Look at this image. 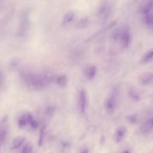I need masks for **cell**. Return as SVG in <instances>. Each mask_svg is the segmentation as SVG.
I'll return each mask as SVG.
<instances>
[{
    "instance_id": "cell-1",
    "label": "cell",
    "mask_w": 153,
    "mask_h": 153,
    "mask_svg": "<svg viewBox=\"0 0 153 153\" xmlns=\"http://www.w3.org/2000/svg\"><path fill=\"white\" fill-rule=\"evenodd\" d=\"M22 78L25 82L27 88L32 91L40 90L48 86L53 80L51 74L44 75L31 73H23Z\"/></svg>"
},
{
    "instance_id": "cell-2",
    "label": "cell",
    "mask_w": 153,
    "mask_h": 153,
    "mask_svg": "<svg viewBox=\"0 0 153 153\" xmlns=\"http://www.w3.org/2000/svg\"><path fill=\"white\" fill-rule=\"evenodd\" d=\"M118 88L117 86L114 87L111 93L106 102L105 107L107 112L110 114L114 113L116 104V97L118 93Z\"/></svg>"
},
{
    "instance_id": "cell-3",
    "label": "cell",
    "mask_w": 153,
    "mask_h": 153,
    "mask_svg": "<svg viewBox=\"0 0 153 153\" xmlns=\"http://www.w3.org/2000/svg\"><path fill=\"white\" fill-rule=\"evenodd\" d=\"M8 120L7 116H5L1 120L0 127V143L1 146L7 138L8 133V127L7 122Z\"/></svg>"
},
{
    "instance_id": "cell-4",
    "label": "cell",
    "mask_w": 153,
    "mask_h": 153,
    "mask_svg": "<svg viewBox=\"0 0 153 153\" xmlns=\"http://www.w3.org/2000/svg\"><path fill=\"white\" fill-rule=\"evenodd\" d=\"M122 47L123 48L127 47L130 40V36L129 29L127 27L123 28L122 33L119 39Z\"/></svg>"
},
{
    "instance_id": "cell-5",
    "label": "cell",
    "mask_w": 153,
    "mask_h": 153,
    "mask_svg": "<svg viewBox=\"0 0 153 153\" xmlns=\"http://www.w3.org/2000/svg\"><path fill=\"white\" fill-rule=\"evenodd\" d=\"M138 80L140 85H148L153 81V74L149 72H144L139 75Z\"/></svg>"
},
{
    "instance_id": "cell-6",
    "label": "cell",
    "mask_w": 153,
    "mask_h": 153,
    "mask_svg": "<svg viewBox=\"0 0 153 153\" xmlns=\"http://www.w3.org/2000/svg\"><path fill=\"white\" fill-rule=\"evenodd\" d=\"M153 8V0H144L139 8L140 11L142 13L146 15Z\"/></svg>"
},
{
    "instance_id": "cell-7",
    "label": "cell",
    "mask_w": 153,
    "mask_h": 153,
    "mask_svg": "<svg viewBox=\"0 0 153 153\" xmlns=\"http://www.w3.org/2000/svg\"><path fill=\"white\" fill-rule=\"evenodd\" d=\"M33 120V117L30 113L25 114L22 115L19 120L18 126L20 128H22L30 124L32 120Z\"/></svg>"
},
{
    "instance_id": "cell-8",
    "label": "cell",
    "mask_w": 153,
    "mask_h": 153,
    "mask_svg": "<svg viewBox=\"0 0 153 153\" xmlns=\"http://www.w3.org/2000/svg\"><path fill=\"white\" fill-rule=\"evenodd\" d=\"M25 139L24 137L22 136L15 137L11 143L10 146V150H14L19 148L23 143Z\"/></svg>"
},
{
    "instance_id": "cell-9",
    "label": "cell",
    "mask_w": 153,
    "mask_h": 153,
    "mask_svg": "<svg viewBox=\"0 0 153 153\" xmlns=\"http://www.w3.org/2000/svg\"><path fill=\"white\" fill-rule=\"evenodd\" d=\"M153 60V50H150L147 52L142 57L140 61V63L145 64L150 62Z\"/></svg>"
},
{
    "instance_id": "cell-10",
    "label": "cell",
    "mask_w": 153,
    "mask_h": 153,
    "mask_svg": "<svg viewBox=\"0 0 153 153\" xmlns=\"http://www.w3.org/2000/svg\"><path fill=\"white\" fill-rule=\"evenodd\" d=\"M153 127V117L148 119L144 124L141 128L142 132L144 134L148 133Z\"/></svg>"
},
{
    "instance_id": "cell-11",
    "label": "cell",
    "mask_w": 153,
    "mask_h": 153,
    "mask_svg": "<svg viewBox=\"0 0 153 153\" xmlns=\"http://www.w3.org/2000/svg\"><path fill=\"white\" fill-rule=\"evenodd\" d=\"M80 99L81 111L83 113L85 110L86 100V93L84 90H82L80 92Z\"/></svg>"
},
{
    "instance_id": "cell-12",
    "label": "cell",
    "mask_w": 153,
    "mask_h": 153,
    "mask_svg": "<svg viewBox=\"0 0 153 153\" xmlns=\"http://www.w3.org/2000/svg\"><path fill=\"white\" fill-rule=\"evenodd\" d=\"M126 132V128L124 127H120L117 130L116 133L115 140L117 143L121 141Z\"/></svg>"
},
{
    "instance_id": "cell-13",
    "label": "cell",
    "mask_w": 153,
    "mask_h": 153,
    "mask_svg": "<svg viewBox=\"0 0 153 153\" xmlns=\"http://www.w3.org/2000/svg\"><path fill=\"white\" fill-rule=\"evenodd\" d=\"M96 72V68L95 65H91L87 68L85 70L86 75L90 79L93 78Z\"/></svg>"
},
{
    "instance_id": "cell-14",
    "label": "cell",
    "mask_w": 153,
    "mask_h": 153,
    "mask_svg": "<svg viewBox=\"0 0 153 153\" xmlns=\"http://www.w3.org/2000/svg\"><path fill=\"white\" fill-rule=\"evenodd\" d=\"M130 99L133 102H137L140 100V97L136 90L133 88L130 89L128 92Z\"/></svg>"
},
{
    "instance_id": "cell-15",
    "label": "cell",
    "mask_w": 153,
    "mask_h": 153,
    "mask_svg": "<svg viewBox=\"0 0 153 153\" xmlns=\"http://www.w3.org/2000/svg\"><path fill=\"white\" fill-rule=\"evenodd\" d=\"M89 25V18L86 17L81 19L76 24V26L78 29H83L87 27Z\"/></svg>"
},
{
    "instance_id": "cell-16",
    "label": "cell",
    "mask_w": 153,
    "mask_h": 153,
    "mask_svg": "<svg viewBox=\"0 0 153 153\" xmlns=\"http://www.w3.org/2000/svg\"><path fill=\"white\" fill-rule=\"evenodd\" d=\"M115 22H113L110 25H108L107 27L102 29L99 31L97 32V33H95V34L93 35L92 36L89 38H88L87 39L86 41V42H90L93 39H94V38H95L97 37L102 33H103V32L113 27L115 25Z\"/></svg>"
},
{
    "instance_id": "cell-17",
    "label": "cell",
    "mask_w": 153,
    "mask_h": 153,
    "mask_svg": "<svg viewBox=\"0 0 153 153\" xmlns=\"http://www.w3.org/2000/svg\"><path fill=\"white\" fill-rule=\"evenodd\" d=\"M108 2L107 1H103L101 3L100 6L97 11V14L99 15L104 14L108 8Z\"/></svg>"
},
{
    "instance_id": "cell-18",
    "label": "cell",
    "mask_w": 153,
    "mask_h": 153,
    "mask_svg": "<svg viewBox=\"0 0 153 153\" xmlns=\"http://www.w3.org/2000/svg\"><path fill=\"white\" fill-rule=\"evenodd\" d=\"M56 110L55 107L53 106H49L46 109L45 115L46 117L51 118L55 114Z\"/></svg>"
},
{
    "instance_id": "cell-19",
    "label": "cell",
    "mask_w": 153,
    "mask_h": 153,
    "mask_svg": "<svg viewBox=\"0 0 153 153\" xmlns=\"http://www.w3.org/2000/svg\"><path fill=\"white\" fill-rule=\"evenodd\" d=\"M57 81L58 85L62 87L66 86L67 83V79L65 75H61L57 79Z\"/></svg>"
},
{
    "instance_id": "cell-20",
    "label": "cell",
    "mask_w": 153,
    "mask_h": 153,
    "mask_svg": "<svg viewBox=\"0 0 153 153\" xmlns=\"http://www.w3.org/2000/svg\"><path fill=\"white\" fill-rule=\"evenodd\" d=\"M46 127V125H44L40 129L39 137L38 141V145L39 146H41L42 145L44 137L45 131Z\"/></svg>"
},
{
    "instance_id": "cell-21",
    "label": "cell",
    "mask_w": 153,
    "mask_h": 153,
    "mask_svg": "<svg viewBox=\"0 0 153 153\" xmlns=\"http://www.w3.org/2000/svg\"><path fill=\"white\" fill-rule=\"evenodd\" d=\"M74 15L73 13H70L67 14L64 17L62 24L65 25L66 24L70 22L73 19L74 17Z\"/></svg>"
},
{
    "instance_id": "cell-22",
    "label": "cell",
    "mask_w": 153,
    "mask_h": 153,
    "mask_svg": "<svg viewBox=\"0 0 153 153\" xmlns=\"http://www.w3.org/2000/svg\"><path fill=\"white\" fill-rule=\"evenodd\" d=\"M33 145L30 142H28L24 145L22 149V152L24 153H29L31 152L32 150Z\"/></svg>"
},
{
    "instance_id": "cell-23",
    "label": "cell",
    "mask_w": 153,
    "mask_h": 153,
    "mask_svg": "<svg viewBox=\"0 0 153 153\" xmlns=\"http://www.w3.org/2000/svg\"><path fill=\"white\" fill-rule=\"evenodd\" d=\"M112 7L111 6L108 7L105 13L103 19V23L104 24L108 20L109 17L111 16L112 12Z\"/></svg>"
},
{
    "instance_id": "cell-24",
    "label": "cell",
    "mask_w": 153,
    "mask_h": 153,
    "mask_svg": "<svg viewBox=\"0 0 153 153\" xmlns=\"http://www.w3.org/2000/svg\"><path fill=\"white\" fill-rule=\"evenodd\" d=\"M127 120L129 123L131 124H135L137 121V117L134 115H130L127 116Z\"/></svg>"
},
{
    "instance_id": "cell-25",
    "label": "cell",
    "mask_w": 153,
    "mask_h": 153,
    "mask_svg": "<svg viewBox=\"0 0 153 153\" xmlns=\"http://www.w3.org/2000/svg\"><path fill=\"white\" fill-rule=\"evenodd\" d=\"M31 127L34 129L38 128L39 127V124L37 122L33 120L30 124Z\"/></svg>"
},
{
    "instance_id": "cell-26",
    "label": "cell",
    "mask_w": 153,
    "mask_h": 153,
    "mask_svg": "<svg viewBox=\"0 0 153 153\" xmlns=\"http://www.w3.org/2000/svg\"><path fill=\"white\" fill-rule=\"evenodd\" d=\"M149 26L152 29H153V22H152V23Z\"/></svg>"
}]
</instances>
